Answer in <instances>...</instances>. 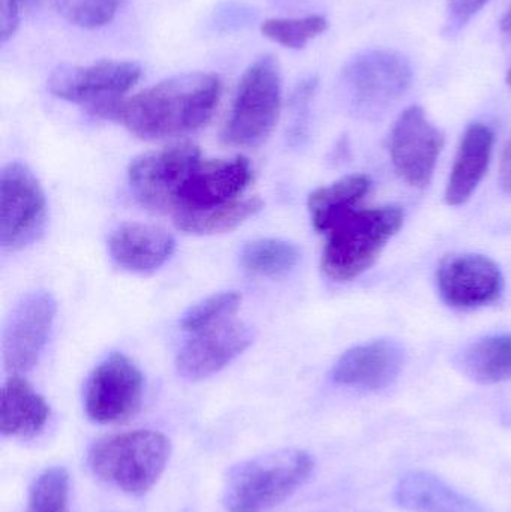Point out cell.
<instances>
[{"label": "cell", "mask_w": 511, "mask_h": 512, "mask_svg": "<svg viewBox=\"0 0 511 512\" xmlns=\"http://www.w3.org/2000/svg\"><path fill=\"white\" fill-rule=\"evenodd\" d=\"M221 92L218 75L188 72L167 78L132 98L102 105L92 113L122 123L143 140H162L203 128L212 119Z\"/></svg>", "instance_id": "cell-1"}, {"label": "cell", "mask_w": 511, "mask_h": 512, "mask_svg": "<svg viewBox=\"0 0 511 512\" xmlns=\"http://www.w3.org/2000/svg\"><path fill=\"white\" fill-rule=\"evenodd\" d=\"M399 206L351 209L327 227L321 268L335 282H351L377 261L387 243L404 227Z\"/></svg>", "instance_id": "cell-2"}, {"label": "cell", "mask_w": 511, "mask_h": 512, "mask_svg": "<svg viewBox=\"0 0 511 512\" xmlns=\"http://www.w3.org/2000/svg\"><path fill=\"white\" fill-rule=\"evenodd\" d=\"M314 471V459L296 448L261 454L234 466L225 478L230 512H266L297 492Z\"/></svg>", "instance_id": "cell-3"}, {"label": "cell", "mask_w": 511, "mask_h": 512, "mask_svg": "<svg viewBox=\"0 0 511 512\" xmlns=\"http://www.w3.org/2000/svg\"><path fill=\"white\" fill-rule=\"evenodd\" d=\"M170 453L167 436L153 430H135L96 441L87 453V466L102 483L141 496L158 483Z\"/></svg>", "instance_id": "cell-4"}, {"label": "cell", "mask_w": 511, "mask_h": 512, "mask_svg": "<svg viewBox=\"0 0 511 512\" xmlns=\"http://www.w3.org/2000/svg\"><path fill=\"white\" fill-rule=\"evenodd\" d=\"M282 78L272 54L258 57L243 74L222 141L236 147H257L275 129L281 111Z\"/></svg>", "instance_id": "cell-5"}, {"label": "cell", "mask_w": 511, "mask_h": 512, "mask_svg": "<svg viewBox=\"0 0 511 512\" xmlns=\"http://www.w3.org/2000/svg\"><path fill=\"white\" fill-rule=\"evenodd\" d=\"M341 84L350 110L356 116L375 119L408 92L413 68L398 51H363L342 69Z\"/></svg>", "instance_id": "cell-6"}, {"label": "cell", "mask_w": 511, "mask_h": 512, "mask_svg": "<svg viewBox=\"0 0 511 512\" xmlns=\"http://www.w3.org/2000/svg\"><path fill=\"white\" fill-rule=\"evenodd\" d=\"M200 162V149L192 143L144 153L129 165L132 194L147 209L173 213L180 189Z\"/></svg>", "instance_id": "cell-7"}, {"label": "cell", "mask_w": 511, "mask_h": 512, "mask_svg": "<svg viewBox=\"0 0 511 512\" xmlns=\"http://www.w3.org/2000/svg\"><path fill=\"white\" fill-rule=\"evenodd\" d=\"M47 219L44 191L32 171L12 162L0 174V243L21 249L38 240Z\"/></svg>", "instance_id": "cell-8"}, {"label": "cell", "mask_w": 511, "mask_h": 512, "mask_svg": "<svg viewBox=\"0 0 511 512\" xmlns=\"http://www.w3.org/2000/svg\"><path fill=\"white\" fill-rule=\"evenodd\" d=\"M143 393L140 369L116 352L90 373L84 388V409L93 423H122L137 414Z\"/></svg>", "instance_id": "cell-9"}, {"label": "cell", "mask_w": 511, "mask_h": 512, "mask_svg": "<svg viewBox=\"0 0 511 512\" xmlns=\"http://www.w3.org/2000/svg\"><path fill=\"white\" fill-rule=\"evenodd\" d=\"M56 318V300L36 289L20 298L3 330V361L12 375L29 372L38 364Z\"/></svg>", "instance_id": "cell-10"}, {"label": "cell", "mask_w": 511, "mask_h": 512, "mask_svg": "<svg viewBox=\"0 0 511 512\" xmlns=\"http://www.w3.org/2000/svg\"><path fill=\"white\" fill-rule=\"evenodd\" d=\"M141 77L140 65L101 60L87 66H62L51 74L48 90L57 98L83 104L90 111L122 99Z\"/></svg>", "instance_id": "cell-11"}, {"label": "cell", "mask_w": 511, "mask_h": 512, "mask_svg": "<svg viewBox=\"0 0 511 512\" xmlns=\"http://www.w3.org/2000/svg\"><path fill=\"white\" fill-rule=\"evenodd\" d=\"M444 135L419 105L407 108L390 132L389 152L399 176L414 188H426L444 149Z\"/></svg>", "instance_id": "cell-12"}, {"label": "cell", "mask_w": 511, "mask_h": 512, "mask_svg": "<svg viewBox=\"0 0 511 512\" xmlns=\"http://www.w3.org/2000/svg\"><path fill=\"white\" fill-rule=\"evenodd\" d=\"M441 298L456 309H479L500 300L504 276L500 267L485 255H450L437 271Z\"/></svg>", "instance_id": "cell-13"}, {"label": "cell", "mask_w": 511, "mask_h": 512, "mask_svg": "<svg viewBox=\"0 0 511 512\" xmlns=\"http://www.w3.org/2000/svg\"><path fill=\"white\" fill-rule=\"evenodd\" d=\"M177 355V372L189 381L209 378L236 360L254 339L251 328L228 321L194 333Z\"/></svg>", "instance_id": "cell-14"}, {"label": "cell", "mask_w": 511, "mask_h": 512, "mask_svg": "<svg viewBox=\"0 0 511 512\" xmlns=\"http://www.w3.org/2000/svg\"><path fill=\"white\" fill-rule=\"evenodd\" d=\"M252 179L251 164L243 156L200 162L177 197L173 215L182 210H207L239 200Z\"/></svg>", "instance_id": "cell-15"}, {"label": "cell", "mask_w": 511, "mask_h": 512, "mask_svg": "<svg viewBox=\"0 0 511 512\" xmlns=\"http://www.w3.org/2000/svg\"><path fill=\"white\" fill-rule=\"evenodd\" d=\"M405 351L390 339L374 340L348 349L332 369V379L344 387L380 391L401 375Z\"/></svg>", "instance_id": "cell-16"}, {"label": "cell", "mask_w": 511, "mask_h": 512, "mask_svg": "<svg viewBox=\"0 0 511 512\" xmlns=\"http://www.w3.org/2000/svg\"><path fill=\"white\" fill-rule=\"evenodd\" d=\"M108 249L120 267L149 274L159 270L171 258L176 242L164 228L129 222L111 233Z\"/></svg>", "instance_id": "cell-17"}, {"label": "cell", "mask_w": 511, "mask_h": 512, "mask_svg": "<svg viewBox=\"0 0 511 512\" xmlns=\"http://www.w3.org/2000/svg\"><path fill=\"white\" fill-rule=\"evenodd\" d=\"M494 141V132L489 126L483 123L468 126L447 183L446 203L449 206H462L473 197L491 164Z\"/></svg>", "instance_id": "cell-18"}, {"label": "cell", "mask_w": 511, "mask_h": 512, "mask_svg": "<svg viewBox=\"0 0 511 512\" xmlns=\"http://www.w3.org/2000/svg\"><path fill=\"white\" fill-rule=\"evenodd\" d=\"M395 501L410 512H489L441 478L423 471L408 472L399 480Z\"/></svg>", "instance_id": "cell-19"}, {"label": "cell", "mask_w": 511, "mask_h": 512, "mask_svg": "<svg viewBox=\"0 0 511 512\" xmlns=\"http://www.w3.org/2000/svg\"><path fill=\"white\" fill-rule=\"evenodd\" d=\"M50 417L47 402L29 384L12 375L2 388L0 399V432L14 438H33Z\"/></svg>", "instance_id": "cell-20"}, {"label": "cell", "mask_w": 511, "mask_h": 512, "mask_svg": "<svg viewBox=\"0 0 511 512\" xmlns=\"http://www.w3.org/2000/svg\"><path fill=\"white\" fill-rule=\"evenodd\" d=\"M456 366L477 384L494 385L511 379V334H494L468 345Z\"/></svg>", "instance_id": "cell-21"}, {"label": "cell", "mask_w": 511, "mask_h": 512, "mask_svg": "<svg viewBox=\"0 0 511 512\" xmlns=\"http://www.w3.org/2000/svg\"><path fill=\"white\" fill-rule=\"evenodd\" d=\"M371 186L368 176L353 174L312 192L308 207L315 230L324 233L339 215L356 209L357 204L371 191Z\"/></svg>", "instance_id": "cell-22"}, {"label": "cell", "mask_w": 511, "mask_h": 512, "mask_svg": "<svg viewBox=\"0 0 511 512\" xmlns=\"http://www.w3.org/2000/svg\"><path fill=\"white\" fill-rule=\"evenodd\" d=\"M260 198H243L224 206L207 210H182L173 215L179 230L195 236H212L236 230L243 222L257 215L263 209Z\"/></svg>", "instance_id": "cell-23"}, {"label": "cell", "mask_w": 511, "mask_h": 512, "mask_svg": "<svg viewBox=\"0 0 511 512\" xmlns=\"http://www.w3.org/2000/svg\"><path fill=\"white\" fill-rule=\"evenodd\" d=\"M300 251L294 243L279 239H261L248 243L242 252V264L254 276L279 279L299 264Z\"/></svg>", "instance_id": "cell-24"}, {"label": "cell", "mask_w": 511, "mask_h": 512, "mask_svg": "<svg viewBox=\"0 0 511 512\" xmlns=\"http://www.w3.org/2000/svg\"><path fill=\"white\" fill-rule=\"evenodd\" d=\"M327 26L329 23L321 15L302 18H269L261 24V33L282 47L300 50L309 41L326 32Z\"/></svg>", "instance_id": "cell-25"}, {"label": "cell", "mask_w": 511, "mask_h": 512, "mask_svg": "<svg viewBox=\"0 0 511 512\" xmlns=\"http://www.w3.org/2000/svg\"><path fill=\"white\" fill-rule=\"evenodd\" d=\"M27 512H69V475L65 468L47 469L36 478Z\"/></svg>", "instance_id": "cell-26"}, {"label": "cell", "mask_w": 511, "mask_h": 512, "mask_svg": "<svg viewBox=\"0 0 511 512\" xmlns=\"http://www.w3.org/2000/svg\"><path fill=\"white\" fill-rule=\"evenodd\" d=\"M240 301H242V295L239 292L231 291L212 295L198 303L197 306L191 307L183 315L180 325L189 333L206 330V328L233 318L234 313L239 309Z\"/></svg>", "instance_id": "cell-27"}, {"label": "cell", "mask_w": 511, "mask_h": 512, "mask_svg": "<svg viewBox=\"0 0 511 512\" xmlns=\"http://www.w3.org/2000/svg\"><path fill=\"white\" fill-rule=\"evenodd\" d=\"M123 0H56L59 14L83 29H98L116 17Z\"/></svg>", "instance_id": "cell-28"}, {"label": "cell", "mask_w": 511, "mask_h": 512, "mask_svg": "<svg viewBox=\"0 0 511 512\" xmlns=\"http://www.w3.org/2000/svg\"><path fill=\"white\" fill-rule=\"evenodd\" d=\"M318 81L315 77H308L297 84L291 96V135L293 138L303 137L308 128L309 108L317 90Z\"/></svg>", "instance_id": "cell-29"}, {"label": "cell", "mask_w": 511, "mask_h": 512, "mask_svg": "<svg viewBox=\"0 0 511 512\" xmlns=\"http://www.w3.org/2000/svg\"><path fill=\"white\" fill-rule=\"evenodd\" d=\"M489 0H449L447 14H449V27L452 30L464 27Z\"/></svg>", "instance_id": "cell-30"}, {"label": "cell", "mask_w": 511, "mask_h": 512, "mask_svg": "<svg viewBox=\"0 0 511 512\" xmlns=\"http://www.w3.org/2000/svg\"><path fill=\"white\" fill-rule=\"evenodd\" d=\"M21 9L18 0H0V41L5 44L20 26Z\"/></svg>", "instance_id": "cell-31"}, {"label": "cell", "mask_w": 511, "mask_h": 512, "mask_svg": "<svg viewBox=\"0 0 511 512\" xmlns=\"http://www.w3.org/2000/svg\"><path fill=\"white\" fill-rule=\"evenodd\" d=\"M500 183L504 191L511 194V140L504 149L500 165Z\"/></svg>", "instance_id": "cell-32"}, {"label": "cell", "mask_w": 511, "mask_h": 512, "mask_svg": "<svg viewBox=\"0 0 511 512\" xmlns=\"http://www.w3.org/2000/svg\"><path fill=\"white\" fill-rule=\"evenodd\" d=\"M249 11H243V9L239 8H228L222 9L221 18H219L218 23H228V26L231 24H236L237 27L242 23H246L249 20L248 18Z\"/></svg>", "instance_id": "cell-33"}, {"label": "cell", "mask_w": 511, "mask_h": 512, "mask_svg": "<svg viewBox=\"0 0 511 512\" xmlns=\"http://www.w3.org/2000/svg\"><path fill=\"white\" fill-rule=\"evenodd\" d=\"M48 0H18L23 11H35L47 3Z\"/></svg>", "instance_id": "cell-34"}, {"label": "cell", "mask_w": 511, "mask_h": 512, "mask_svg": "<svg viewBox=\"0 0 511 512\" xmlns=\"http://www.w3.org/2000/svg\"><path fill=\"white\" fill-rule=\"evenodd\" d=\"M501 30H503L506 35L511 36V8L509 11L504 14L503 20L500 23Z\"/></svg>", "instance_id": "cell-35"}, {"label": "cell", "mask_w": 511, "mask_h": 512, "mask_svg": "<svg viewBox=\"0 0 511 512\" xmlns=\"http://www.w3.org/2000/svg\"><path fill=\"white\" fill-rule=\"evenodd\" d=\"M507 83L511 86V68L509 69V72H507Z\"/></svg>", "instance_id": "cell-36"}]
</instances>
